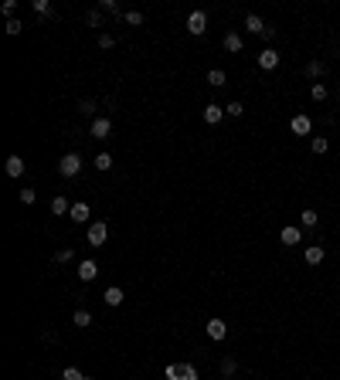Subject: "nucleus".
<instances>
[{
    "label": "nucleus",
    "mask_w": 340,
    "mask_h": 380,
    "mask_svg": "<svg viewBox=\"0 0 340 380\" xmlns=\"http://www.w3.org/2000/svg\"><path fill=\"white\" fill-rule=\"evenodd\" d=\"M72 323L79 326V329H85V326H92V313H89V309H75V316H72Z\"/></svg>",
    "instance_id": "obj_16"
},
{
    "label": "nucleus",
    "mask_w": 340,
    "mask_h": 380,
    "mask_svg": "<svg viewBox=\"0 0 340 380\" xmlns=\"http://www.w3.org/2000/svg\"><path fill=\"white\" fill-rule=\"evenodd\" d=\"M61 380H85L75 367H65V373H61Z\"/></svg>",
    "instance_id": "obj_34"
},
{
    "label": "nucleus",
    "mask_w": 340,
    "mask_h": 380,
    "mask_svg": "<svg viewBox=\"0 0 340 380\" xmlns=\"http://www.w3.org/2000/svg\"><path fill=\"white\" fill-rule=\"evenodd\" d=\"M34 197H38L34 190H21V201H24V204H34Z\"/></svg>",
    "instance_id": "obj_37"
},
{
    "label": "nucleus",
    "mask_w": 340,
    "mask_h": 380,
    "mask_svg": "<svg viewBox=\"0 0 340 380\" xmlns=\"http://www.w3.org/2000/svg\"><path fill=\"white\" fill-rule=\"evenodd\" d=\"M34 11L45 17V14H51V4H48V0H34Z\"/></svg>",
    "instance_id": "obj_33"
},
{
    "label": "nucleus",
    "mask_w": 340,
    "mask_h": 380,
    "mask_svg": "<svg viewBox=\"0 0 340 380\" xmlns=\"http://www.w3.org/2000/svg\"><path fill=\"white\" fill-rule=\"evenodd\" d=\"M259 68H262V71H272V68H279V51H272V48H262V51H259Z\"/></svg>",
    "instance_id": "obj_6"
},
{
    "label": "nucleus",
    "mask_w": 340,
    "mask_h": 380,
    "mask_svg": "<svg viewBox=\"0 0 340 380\" xmlns=\"http://www.w3.org/2000/svg\"><path fill=\"white\" fill-rule=\"evenodd\" d=\"M106 241H109V227H106L102 221L89 224V245H92V248H102Z\"/></svg>",
    "instance_id": "obj_3"
},
{
    "label": "nucleus",
    "mask_w": 340,
    "mask_h": 380,
    "mask_svg": "<svg viewBox=\"0 0 340 380\" xmlns=\"http://www.w3.org/2000/svg\"><path fill=\"white\" fill-rule=\"evenodd\" d=\"M283 245H299V241H303V227H293V224H289V227H283Z\"/></svg>",
    "instance_id": "obj_12"
},
{
    "label": "nucleus",
    "mask_w": 340,
    "mask_h": 380,
    "mask_svg": "<svg viewBox=\"0 0 340 380\" xmlns=\"http://www.w3.org/2000/svg\"><path fill=\"white\" fill-rule=\"evenodd\" d=\"M113 45H116L113 34H99V48H113Z\"/></svg>",
    "instance_id": "obj_36"
},
{
    "label": "nucleus",
    "mask_w": 340,
    "mask_h": 380,
    "mask_svg": "<svg viewBox=\"0 0 340 380\" xmlns=\"http://www.w3.org/2000/svg\"><path fill=\"white\" fill-rule=\"evenodd\" d=\"M163 377L167 380H201L194 363H170V367L163 370Z\"/></svg>",
    "instance_id": "obj_1"
},
{
    "label": "nucleus",
    "mask_w": 340,
    "mask_h": 380,
    "mask_svg": "<svg viewBox=\"0 0 340 380\" xmlns=\"http://www.w3.org/2000/svg\"><path fill=\"white\" fill-rule=\"evenodd\" d=\"M299 224H303V227H317V224H320V214H317V211H303V214H299Z\"/></svg>",
    "instance_id": "obj_22"
},
{
    "label": "nucleus",
    "mask_w": 340,
    "mask_h": 380,
    "mask_svg": "<svg viewBox=\"0 0 340 380\" xmlns=\"http://www.w3.org/2000/svg\"><path fill=\"white\" fill-rule=\"evenodd\" d=\"M102 299H106V306H113V309H116V306H123V289H116V285H113V289H106Z\"/></svg>",
    "instance_id": "obj_15"
},
{
    "label": "nucleus",
    "mask_w": 340,
    "mask_h": 380,
    "mask_svg": "<svg viewBox=\"0 0 340 380\" xmlns=\"http://www.w3.org/2000/svg\"><path fill=\"white\" fill-rule=\"evenodd\" d=\"M92 163H95V170H99V173H106V170H113V157H109V153H99V157L92 160Z\"/></svg>",
    "instance_id": "obj_21"
},
{
    "label": "nucleus",
    "mask_w": 340,
    "mask_h": 380,
    "mask_svg": "<svg viewBox=\"0 0 340 380\" xmlns=\"http://www.w3.org/2000/svg\"><path fill=\"white\" fill-rule=\"evenodd\" d=\"M99 11H106V14H119V7H116V0H99Z\"/></svg>",
    "instance_id": "obj_32"
},
{
    "label": "nucleus",
    "mask_w": 340,
    "mask_h": 380,
    "mask_svg": "<svg viewBox=\"0 0 340 380\" xmlns=\"http://www.w3.org/2000/svg\"><path fill=\"white\" fill-rule=\"evenodd\" d=\"M79 112H82V116H92V112H95V102H92V99H82V102H79Z\"/></svg>",
    "instance_id": "obj_29"
},
{
    "label": "nucleus",
    "mask_w": 340,
    "mask_h": 380,
    "mask_svg": "<svg viewBox=\"0 0 340 380\" xmlns=\"http://www.w3.org/2000/svg\"><path fill=\"white\" fill-rule=\"evenodd\" d=\"M310 146H313V153H317V157H320V153H327V149H330V143H327V139H323V136H313V143H310Z\"/></svg>",
    "instance_id": "obj_26"
},
{
    "label": "nucleus",
    "mask_w": 340,
    "mask_h": 380,
    "mask_svg": "<svg viewBox=\"0 0 340 380\" xmlns=\"http://www.w3.org/2000/svg\"><path fill=\"white\" fill-rule=\"evenodd\" d=\"M225 48H228V51H231V55H238V51L245 48V41H242V34L228 31V34H225Z\"/></svg>",
    "instance_id": "obj_14"
},
{
    "label": "nucleus",
    "mask_w": 340,
    "mask_h": 380,
    "mask_svg": "<svg viewBox=\"0 0 340 380\" xmlns=\"http://www.w3.org/2000/svg\"><path fill=\"white\" fill-rule=\"evenodd\" d=\"M85 380H92V377H85Z\"/></svg>",
    "instance_id": "obj_39"
},
{
    "label": "nucleus",
    "mask_w": 340,
    "mask_h": 380,
    "mask_svg": "<svg viewBox=\"0 0 340 380\" xmlns=\"http://www.w3.org/2000/svg\"><path fill=\"white\" fill-rule=\"evenodd\" d=\"M245 27H249L252 34H259V37H272V27L262 21L259 14H249V17H245Z\"/></svg>",
    "instance_id": "obj_5"
},
{
    "label": "nucleus",
    "mask_w": 340,
    "mask_h": 380,
    "mask_svg": "<svg viewBox=\"0 0 340 380\" xmlns=\"http://www.w3.org/2000/svg\"><path fill=\"white\" fill-rule=\"evenodd\" d=\"M109 133H113V123H109L106 116H99V119H92V139H106Z\"/></svg>",
    "instance_id": "obj_7"
},
{
    "label": "nucleus",
    "mask_w": 340,
    "mask_h": 380,
    "mask_svg": "<svg viewBox=\"0 0 340 380\" xmlns=\"http://www.w3.org/2000/svg\"><path fill=\"white\" fill-rule=\"evenodd\" d=\"M225 112H228V116H242V112H245V105H242V102H228V105H225Z\"/></svg>",
    "instance_id": "obj_27"
},
{
    "label": "nucleus",
    "mask_w": 340,
    "mask_h": 380,
    "mask_svg": "<svg viewBox=\"0 0 340 380\" xmlns=\"http://www.w3.org/2000/svg\"><path fill=\"white\" fill-rule=\"evenodd\" d=\"M95 275H99V265H95L92 258H85V261L79 265V279H82V282H92Z\"/></svg>",
    "instance_id": "obj_10"
},
{
    "label": "nucleus",
    "mask_w": 340,
    "mask_h": 380,
    "mask_svg": "<svg viewBox=\"0 0 340 380\" xmlns=\"http://www.w3.org/2000/svg\"><path fill=\"white\" fill-rule=\"evenodd\" d=\"M310 95H313V99H317V102H323V99H327V95H330V92H327V85H323V82H317V85L310 89Z\"/></svg>",
    "instance_id": "obj_25"
},
{
    "label": "nucleus",
    "mask_w": 340,
    "mask_h": 380,
    "mask_svg": "<svg viewBox=\"0 0 340 380\" xmlns=\"http://www.w3.org/2000/svg\"><path fill=\"white\" fill-rule=\"evenodd\" d=\"M235 370H238V360H235V357H225V360H221V373H225V377H231Z\"/></svg>",
    "instance_id": "obj_24"
},
{
    "label": "nucleus",
    "mask_w": 340,
    "mask_h": 380,
    "mask_svg": "<svg viewBox=\"0 0 340 380\" xmlns=\"http://www.w3.org/2000/svg\"><path fill=\"white\" fill-rule=\"evenodd\" d=\"M4 170H7V177H21L24 170H27V163H24L21 157H7V167Z\"/></svg>",
    "instance_id": "obj_13"
},
{
    "label": "nucleus",
    "mask_w": 340,
    "mask_h": 380,
    "mask_svg": "<svg viewBox=\"0 0 340 380\" xmlns=\"http://www.w3.org/2000/svg\"><path fill=\"white\" fill-rule=\"evenodd\" d=\"M208 82H211L215 89H221V85H228V79H225V71H221V68H211V71H208Z\"/></svg>",
    "instance_id": "obj_20"
},
{
    "label": "nucleus",
    "mask_w": 340,
    "mask_h": 380,
    "mask_svg": "<svg viewBox=\"0 0 340 380\" xmlns=\"http://www.w3.org/2000/svg\"><path fill=\"white\" fill-rule=\"evenodd\" d=\"M306 75H310V79L323 75V65H320V61H310V65H306Z\"/></svg>",
    "instance_id": "obj_30"
},
{
    "label": "nucleus",
    "mask_w": 340,
    "mask_h": 380,
    "mask_svg": "<svg viewBox=\"0 0 340 380\" xmlns=\"http://www.w3.org/2000/svg\"><path fill=\"white\" fill-rule=\"evenodd\" d=\"M68 258H72V248H61V251L55 255V261H68Z\"/></svg>",
    "instance_id": "obj_38"
},
{
    "label": "nucleus",
    "mask_w": 340,
    "mask_h": 380,
    "mask_svg": "<svg viewBox=\"0 0 340 380\" xmlns=\"http://www.w3.org/2000/svg\"><path fill=\"white\" fill-rule=\"evenodd\" d=\"M187 31H191L194 37H201V34L208 31V14H204V11H194L191 17H187Z\"/></svg>",
    "instance_id": "obj_4"
},
{
    "label": "nucleus",
    "mask_w": 340,
    "mask_h": 380,
    "mask_svg": "<svg viewBox=\"0 0 340 380\" xmlns=\"http://www.w3.org/2000/svg\"><path fill=\"white\" fill-rule=\"evenodd\" d=\"M79 170H82L79 153H65V157L58 160V173H61V177H79Z\"/></svg>",
    "instance_id": "obj_2"
},
{
    "label": "nucleus",
    "mask_w": 340,
    "mask_h": 380,
    "mask_svg": "<svg viewBox=\"0 0 340 380\" xmlns=\"http://www.w3.org/2000/svg\"><path fill=\"white\" fill-rule=\"evenodd\" d=\"M208 336H211V339H225L228 336L225 319H208Z\"/></svg>",
    "instance_id": "obj_11"
},
{
    "label": "nucleus",
    "mask_w": 340,
    "mask_h": 380,
    "mask_svg": "<svg viewBox=\"0 0 340 380\" xmlns=\"http://www.w3.org/2000/svg\"><path fill=\"white\" fill-rule=\"evenodd\" d=\"M68 211H72L68 197H55V201H51V214H58V217H61V214H68Z\"/></svg>",
    "instance_id": "obj_19"
},
{
    "label": "nucleus",
    "mask_w": 340,
    "mask_h": 380,
    "mask_svg": "<svg viewBox=\"0 0 340 380\" xmlns=\"http://www.w3.org/2000/svg\"><path fill=\"white\" fill-rule=\"evenodd\" d=\"M289 126H293L296 136H306V133H310V119H306V116H293V123H289Z\"/></svg>",
    "instance_id": "obj_17"
},
{
    "label": "nucleus",
    "mask_w": 340,
    "mask_h": 380,
    "mask_svg": "<svg viewBox=\"0 0 340 380\" xmlns=\"http://www.w3.org/2000/svg\"><path fill=\"white\" fill-rule=\"evenodd\" d=\"M85 21H89V27H99V24H102V11H99V7H95V11H89V17H85Z\"/></svg>",
    "instance_id": "obj_31"
},
{
    "label": "nucleus",
    "mask_w": 340,
    "mask_h": 380,
    "mask_svg": "<svg viewBox=\"0 0 340 380\" xmlns=\"http://www.w3.org/2000/svg\"><path fill=\"white\" fill-rule=\"evenodd\" d=\"M323 255H327V251H323L320 245H310V248H306V261H310V265H320V261H323Z\"/></svg>",
    "instance_id": "obj_18"
},
{
    "label": "nucleus",
    "mask_w": 340,
    "mask_h": 380,
    "mask_svg": "<svg viewBox=\"0 0 340 380\" xmlns=\"http://www.w3.org/2000/svg\"><path fill=\"white\" fill-rule=\"evenodd\" d=\"M123 21L129 24V27H140V24H143V14H140V11H126V14H123Z\"/></svg>",
    "instance_id": "obj_23"
},
{
    "label": "nucleus",
    "mask_w": 340,
    "mask_h": 380,
    "mask_svg": "<svg viewBox=\"0 0 340 380\" xmlns=\"http://www.w3.org/2000/svg\"><path fill=\"white\" fill-rule=\"evenodd\" d=\"M68 217H72L75 224H85V221H89V204L75 201V204H72V211H68Z\"/></svg>",
    "instance_id": "obj_8"
},
{
    "label": "nucleus",
    "mask_w": 340,
    "mask_h": 380,
    "mask_svg": "<svg viewBox=\"0 0 340 380\" xmlns=\"http://www.w3.org/2000/svg\"><path fill=\"white\" fill-rule=\"evenodd\" d=\"M21 31H24V24L17 21V17H14V21H7V34H11V37H17Z\"/></svg>",
    "instance_id": "obj_28"
},
{
    "label": "nucleus",
    "mask_w": 340,
    "mask_h": 380,
    "mask_svg": "<svg viewBox=\"0 0 340 380\" xmlns=\"http://www.w3.org/2000/svg\"><path fill=\"white\" fill-rule=\"evenodd\" d=\"M0 11H4V14H7V17L14 21V11H17V0H4V7H0Z\"/></svg>",
    "instance_id": "obj_35"
},
{
    "label": "nucleus",
    "mask_w": 340,
    "mask_h": 380,
    "mask_svg": "<svg viewBox=\"0 0 340 380\" xmlns=\"http://www.w3.org/2000/svg\"><path fill=\"white\" fill-rule=\"evenodd\" d=\"M201 116H204V123H208V126H218V123H221V116H225V109L211 102V105H204V112H201Z\"/></svg>",
    "instance_id": "obj_9"
}]
</instances>
